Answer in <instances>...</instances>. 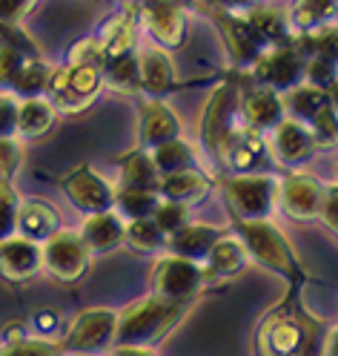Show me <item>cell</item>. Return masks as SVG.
<instances>
[{"label": "cell", "mask_w": 338, "mask_h": 356, "mask_svg": "<svg viewBox=\"0 0 338 356\" xmlns=\"http://www.w3.org/2000/svg\"><path fill=\"white\" fill-rule=\"evenodd\" d=\"M332 322L315 319L301 293H287V299L264 316L258 327L261 356H324V342Z\"/></svg>", "instance_id": "cell-1"}, {"label": "cell", "mask_w": 338, "mask_h": 356, "mask_svg": "<svg viewBox=\"0 0 338 356\" xmlns=\"http://www.w3.org/2000/svg\"><path fill=\"white\" fill-rule=\"evenodd\" d=\"M238 241L244 244L246 259L261 264L264 270L281 276L289 284V293H301V287L312 282L310 270L301 264V259L292 250L289 238L273 225L269 218H255V221H233L230 227Z\"/></svg>", "instance_id": "cell-2"}, {"label": "cell", "mask_w": 338, "mask_h": 356, "mask_svg": "<svg viewBox=\"0 0 338 356\" xmlns=\"http://www.w3.org/2000/svg\"><path fill=\"white\" fill-rule=\"evenodd\" d=\"M195 302H167L158 296H144L138 302L118 310L115 325V345H132V348H155L161 339L178 327L189 307Z\"/></svg>", "instance_id": "cell-3"}, {"label": "cell", "mask_w": 338, "mask_h": 356, "mask_svg": "<svg viewBox=\"0 0 338 356\" xmlns=\"http://www.w3.org/2000/svg\"><path fill=\"white\" fill-rule=\"evenodd\" d=\"M241 127L244 124L238 115V72H235L212 89V95L204 106V115H201V144H204L207 159H212L218 172H223L227 149Z\"/></svg>", "instance_id": "cell-4"}, {"label": "cell", "mask_w": 338, "mask_h": 356, "mask_svg": "<svg viewBox=\"0 0 338 356\" xmlns=\"http://www.w3.org/2000/svg\"><path fill=\"white\" fill-rule=\"evenodd\" d=\"M218 187L233 221L269 218L278 202V178L273 172L255 175H218Z\"/></svg>", "instance_id": "cell-5"}, {"label": "cell", "mask_w": 338, "mask_h": 356, "mask_svg": "<svg viewBox=\"0 0 338 356\" xmlns=\"http://www.w3.org/2000/svg\"><path fill=\"white\" fill-rule=\"evenodd\" d=\"M103 92L101 70L92 66H52L47 98L55 106V113H81Z\"/></svg>", "instance_id": "cell-6"}, {"label": "cell", "mask_w": 338, "mask_h": 356, "mask_svg": "<svg viewBox=\"0 0 338 356\" xmlns=\"http://www.w3.org/2000/svg\"><path fill=\"white\" fill-rule=\"evenodd\" d=\"M246 78L258 86H267L273 92L284 95L292 86L304 83V55L298 52L296 40L281 43V47H264L261 55L253 60Z\"/></svg>", "instance_id": "cell-7"}, {"label": "cell", "mask_w": 338, "mask_h": 356, "mask_svg": "<svg viewBox=\"0 0 338 356\" xmlns=\"http://www.w3.org/2000/svg\"><path fill=\"white\" fill-rule=\"evenodd\" d=\"M204 287H207V282H204L201 264L187 261L181 256H172V253L158 259L152 267V276H149L152 296L167 299V302H195Z\"/></svg>", "instance_id": "cell-8"}, {"label": "cell", "mask_w": 338, "mask_h": 356, "mask_svg": "<svg viewBox=\"0 0 338 356\" xmlns=\"http://www.w3.org/2000/svg\"><path fill=\"white\" fill-rule=\"evenodd\" d=\"M135 20L144 24L161 49H178L187 35V6L181 0H132Z\"/></svg>", "instance_id": "cell-9"}, {"label": "cell", "mask_w": 338, "mask_h": 356, "mask_svg": "<svg viewBox=\"0 0 338 356\" xmlns=\"http://www.w3.org/2000/svg\"><path fill=\"white\" fill-rule=\"evenodd\" d=\"M89 264H92V256H89L81 233H75V230L60 227L58 233H52L40 244V267L49 270V276H55L58 282L72 284V282L83 279Z\"/></svg>", "instance_id": "cell-10"}, {"label": "cell", "mask_w": 338, "mask_h": 356, "mask_svg": "<svg viewBox=\"0 0 338 356\" xmlns=\"http://www.w3.org/2000/svg\"><path fill=\"white\" fill-rule=\"evenodd\" d=\"M118 310L112 307H86L60 339L63 353H106L115 345Z\"/></svg>", "instance_id": "cell-11"}, {"label": "cell", "mask_w": 338, "mask_h": 356, "mask_svg": "<svg viewBox=\"0 0 338 356\" xmlns=\"http://www.w3.org/2000/svg\"><path fill=\"white\" fill-rule=\"evenodd\" d=\"M238 115H241V124L246 129L258 132V136L273 132L287 118L281 95L267 86L253 83L250 78H241V72H238Z\"/></svg>", "instance_id": "cell-12"}, {"label": "cell", "mask_w": 338, "mask_h": 356, "mask_svg": "<svg viewBox=\"0 0 338 356\" xmlns=\"http://www.w3.org/2000/svg\"><path fill=\"white\" fill-rule=\"evenodd\" d=\"M324 202V184L304 170H289L278 178V202L276 207L284 210L292 221H315Z\"/></svg>", "instance_id": "cell-13"}, {"label": "cell", "mask_w": 338, "mask_h": 356, "mask_svg": "<svg viewBox=\"0 0 338 356\" xmlns=\"http://www.w3.org/2000/svg\"><path fill=\"white\" fill-rule=\"evenodd\" d=\"M201 12H207L215 26L223 38V47L230 52V60H233V70L235 72H244L250 70L253 60L261 55V40L255 38L253 26L246 24L244 12H230V9H210V6H201Z\"/></svg>", "instance_id": "cell-14"}, {"label": "cell", "mask_w": 338, "mask_h": 356, "mask_svg": "<svg viewBox=\"0 0 338 356\" xmlns=\"http://www.w3.org/2000/svg\"><path fill=\"white\" fill-rule=\"evenodd\" d=\"M60 190L86 216L106 213V210H112V204H115V187L89 164H81L78 170L66 172L60 178Z\"/></svg>", "instance_id": "cell-15"}, {"label": "cell", "mask_w": 338, "mask_h": 356, "mask_svg": "<svg viewBox=\"0 0 338 356\" xmlns=\"http://www.w3.org/2000/svg\"><path fill=\"white\" fill-rule=\"evenodd\" d=\"M273 152H276V164L287 167V170H301L307 167L312 159H315V152H319V144H315L312 138V132L298 124V121H292V118H284L276 129H273Z\"/></svg>", "instance_id": "cell-16"}, {"label": "cell", "mask_w": 338, "mask_h": 356, "mask_svg": "<svg viewBox=\"0 0 338 356\" xmlns=\"http://www.w3.org/2000/svg\"><path fill=\"white\" fill-rule=\"evenodd\" d=\"M273 159H269V149L264 144V136L241 127L235 132V138L227 149V161H223V172L221 175H255V172H269L273 170Z\"/></svg>", "instance_id": "cell-17"}, {"label": "cell", "mask_w": 338, "mask_h": 356, "mask_svg": "<svg viewBox=\"0 0 338 356\" xmlns=\"http://www.w3.org/2000/svg\"><path fill=\"white\" fill-rule=\"evenodd\" d=\"M138 58V75H141V92L146 98H167L169 92L178 89V75L175 63L167 49L161 47H146L135 52Z\"/></svg>", "instance_id": "cell-18"}, {"label": "cell", "mask_w": 338, "mask_h": 356, "mask_svg": "<svg viewBox=\"0 0 338 356\" xmlns=\"http://www.w3.org/2000/svg\"><path fill=\"white\" fill-rule=\"evenodd\" d=\"M178 136H181V121L169 109V104L164 98H146L141 106V121H138V147L152 149Z\"/></svg>", "instance_id": "cell-19"}, {"label": "cell", "mask_w": 338, "mask_h": 356, "mask_svg": "<svg viewBox=\"0 0 338 356\" xmlns=\"http://www.w3.org/2000/svg\"><path fill=\"white\" fill-rule=\"evenodd\" d=\"M246 261H250V259H246L244 244L238 241V236L233 230H227L212 244V250L207 253L204 264H201V270H204V282L215 284V282L235 279L246 267Z\"/></svg>", "instance_id": "cell-20"}, {"label": "cell", "mask_w": 338, "mask_h": 356, "mask_svg": "<svg viewBox=\"0 0 338 356\" xmlns=\"http://www.w3.org/2000/svg\"><path fill=\"white\" fill-rule=\"evenodd\" d=\"M281 104H284L287 118L298 121L304 127H312L327 109H335V92L321 89V86H312V83H298V86H292L289 92L281 95Z\"/></svg>", "instance_id": "cell-21"}, {"label": "cell", "mask_w": 338, "mask_h": 356, "mask_svg": "<svg viewBox=\"0 0 338 356\" xmlns=\"http://www.w3.org/2000/svg\"><path fill=\"white\" fill-rule=\"evenodd\" d=\"M230 227H212V225H201V221H187L181 230H175L167 236V250L172 256H181L187 261L204 264L207 253L212 250V244L227 233Z\"/></svg>", "instance_id": "cell-22"}, {"label": "cell", "mask_w": 338, "mask_h": 356, "mask_svg": "<svg viewBox=\"0 0 338 356\" xmlns=\"http://www.w3.org/2000/svg\"><path fill=\"white\" fill-rule=\"evenodd\" d=\"M40 270V244L24 236H12L0 244V276L6 282H29Z\"/></svg>", "instance_id": "cell-23"}, {"label": "cell", "mask_w": 338, "mask_h": 356, "mask_svg": "<svg viewBox=\"0 0 338 356\" xmlns=\"http://www.w3.org/2000/svg\"><path fill=\"white\" fill-rule=\"evenodd\" d=\"M124 225L126 221L115 210L86 216L83 227H81V238L86 244L89 256L95 259V256H106L112 250H118L124 244Z\"/></svg>", "instance_id": "cell-24"}, {"label": "cell", "mask_w": 338, "mask_h": 356, "mask_svg": "<svg viewBox=\"0 0 338 356\" xmlns=\"http://www.w3.org/2000/svg\"><path fill=\"white\" fill-rule=\"evenodd\" d=\"M212 187V178L198 170V167H187V170H175L161 175V184H158V195L167 198V202H181L187 207H192L195 202H201Z\"/></svg>", "instance_id": "cell-25"}, {"label": "cell", "mask_w": 338, "mask_h": 356, "mask_svg": "<svg viewBox=\"0 0 338 356\" xmlns=\"http://www.w3.org/2000/svg\"><path fill=\"white\" fill-rule=\"evenodd\" d=\"M60 227H63L60 213L49 202H43V198H26V202H20V207H17V236L43 244Z\"/></svg>", "instance_id": "cell-26"}, {"label": "cell", "mask_w": 338, "mask_h": 356, "mask_svg": "<svg viewBox=\"0 0 338 356\" xmlns=\"http://www.w3.org/2000/svg\"><path fill=\"white\" fill-rule=\"evenodd\" d=\"M244 17H246V24L253 26L255 38L261 40V47H281V43L296 40V32H292V26H289L287 12L278 9V6L258 3L253 9H246Z\"/></svg>", "instance_id": "cell-27"}, {"label": "cell", "mask_w": 338, "mask_h": 356, "mask_svg": "<svg viewBox=\"0 0 338 356\" xmlns=\"http://www.w3.org/2000/svg\"><path fill=\"white\" fill-rule=\"evenodd\" d=\"M135 32H138V20H135L132 6H126L112 20H106L103 29L98 32V38L103 43V52H106V60L135 52Z\"/></svg>", "instance_id": "cell-28"}, {"label": "cell", "mask_w": 338, "mask_h": 356, "mask_svg": "<svg viewBox=\"0 0 338 356\" xmlns=\"http://www.w3.org/2000/svg\"><path fill=\"white\" fill-rule=\"evenodd\" d=\"M161 184V172L152 164L149 149L135 147L121 159V187H135V190H152L158 193Z\"/></svg>", "instance_id": "cell-29"}, {"label": "cell", "mask_w": 338, "mask_h": 356, "mask_svg": "<svg viewBox=\"0 0 338 356\" xmlns=\"http://www.w3.org/2000/svg\"><path fill=\"white\" fill-rule=\"evenodd\" d=\"M58 113L49 104V98H24L17 101V136L24 138H40L43 132H49L55 124Z\"/></svg>", "instance_id": "cell-30"}, {"label": "cell", "mask_w": 338, "mask_h": 356, "mask_svg": "<svg viewBox=\"0 0 338 356\" xmlns=\"http://www.w3.org/2000/svg\"><path fill=\"white\" fill-rule=\"evenodd\" d=\"M335 3L338 0H292V6L287 12L292 32L301 35V32L319 29L321 24H330L335 17Z\"/></svg>", "instance_id": "cell-31"}, {"label": "cell", "mask_w": 338, "mask_h": 356, "mask_svg": "<svg viewBox=\"0 0 338 356\" xmlns=\"http://www.w3.org/2000/svg\"><path fill=\"white\" fill-rule=\"evenodd\" d=\"M101 78H103V86L115 89V92H124V95L141 92V75H138V58H135V52L106 60L101 70Z\"/></svg>", "instance_id": "cell-32"}, {"label": "cell", "mask_w": 338, "mask_h": 356, "mask_svg": "<svg viewBox=\"0 0 338 356\" xmlns=\"http://www.w3.org/2000/svg\"><path fill=\"white\" fill-rule=\"evenodd\" d=\"M152 155V164L158 167V172L167 175V172H175V170H187V167H198V155H195V147L189 141H184L181 136L172 138V141H164L149 149Z\"/></svg>", "instance_id": "cell-33"}, {"label": "cell", "mask_w": 338, "mask_h": 356, "mask_svg": "<svg viewBox=\"0 0 338 356\" xmlns=\"http://www.w3.org/2000/svg\"><path fill=\"white\" fill-rule=\"evenodd\" d=\"M158 204H161V195L152 190L121 187V190H115V204H112V210L124 221H135V218H152Z\"/></svg>", "instance_id": "cell-34"}, {"label": "cell", "mask_w": 338, "mask_h": 356, "mask_svg": "<svg viewBox=\"0 0 338 356\" xmlns=\"http://www.w3.org/2000/svg\"><path fill=\"white\" fill-rule=\"evenodd\" d=\"M124 244H129L135 253H158L167 248V236L158 230L152 218H135L124 225Z\"/></svg>", "instance_id": "cell-35"}, {"label": "cell", "mask_w": 338, "mask_h": 356, "mask_svg": "<svg viewBox=\"0 0 338 356\" xmlns=\"http://www.w3.org/2000/svg\"><path fill=\"white\" fill-rule=\"evenodd\" d=\"M49 75H52V66L43 60V58H29L26 66H24V72H20L15 89H12V95L15 98H43L47 95V89H49Z\"/></svg>", "instance_id": "cell-36"}, {"label": "cell", "mask_w": 338, "mask_h": 356, "mask_svg": "<svg viewBox=\"0 0 338 356\" xmlns=\"http://www.w3.org/2000/svg\"><path fill=\"white\" fill-rule=\"evenodd\" d=\"M0 356H66L55 339H32L26 333H15L9 327V339L0 348Z\"/></svg>", "instance_id": "cell-37"}, {"label": "cell", "mask_w": 338, "mask_h": 356, "mask_svg": "<svg viewBox=\"0 0 338 356\" xmlns=\"http://www.w3.org/2000/svg\"><path fill=\"white\" fill-rule=\"evenodd\" d=\"M17 207L20 195L15 193L12 181H0V244L17 236Z\"/></svg>", "instance_id": "cell-38"}, {"label": "cell", "mask_w": 338, "mask_h": 356, "mask_svg": "<svg viewBox=\"0 0 338 356\" xmlns=\"http://www.w3.org/2000/svg\"><path fill=\"white\" fill-rule=\"evenodd\" d=\"M152 221L164 236H172L175 230H181L189 221V207L181 202H167V198H161V204H158L152 213Z\"/></svg>", "instance_id": "cell-39"}, {"label": "cell", "mask_w": 338, "mask_h": 356, "mask_svg": "<svg viewBox=\"0 0 338 356\" xmlns=\"http://www.w3.org/2000/svg\"><path fill=\"white\" fill-rule=\"evenodd\" d=\"M69 63H72V66H92V70H103L106 52H103L101 38L92 35V38L78 40L75 47L69 49Z\"/></svg>", "instance_id": "cell-40"}, {"label": "cell", "mask_w": 338, "mask_h": 356, "mask_svg": "<svg viewBox=\"0 0 338 356\" xmlns=\"http://www.w3.org/2000/svg\"><path fill=\"white\" fill-rule=\"evenodd\" d=\"M0 49H12V52H24L29 58H40L37 43L17 24H9V20H0Z\"/></svg>", "instance_id": "cell-41"}, {"label": "cell", "mask_w": 338, "mask_h": 356, "mask_svg": "<svg viewBox=\"0 0 338 356\" xmlns=\"http://www.w3.org/2000/svg\"><path fill=\"white\" fill-rule=\"evenodd\" d=\"M29 55L24 52H12V49H0V92L12 95V89L20 78V72H24Z\"/></svg>", "instance_id": "cell-42"}, {"label": "cell", "mask_w": 338, "mask_h": 356, "mask_svg": "<svg viewBox=\"0 0 338 356\" xmlns=\"http://www.w3.org/2000/svg\"><path fill=\"white\" fill-rule=\"evenodd\" d=\"M20 159H24V149H20L17 138H0V181H12Z\"/></svg>", "instance_id": "cell-43"}, {"label": "cell", "mask_w": 338, "mask_h": 356, "mask_svg": "<svg viewBox=\"0 0 338 356\" xmlns=\"http://www.w3.org/2000/svg\"><path fill=\"white\" fill-rule=\"evenodd\" d=\"M319 221L332 236L338 233V184L335 181L324 184V202H321V210H319Z\"/></svg>", "instance_id": "cell-44"}, {"label": "cell", "mask_w": 338, "mask_h": 356, "mask_svg": "<svg viewBox=\"0 0 338 356\" xmlns=\"http://www.w3.org/2000/svg\"><path fill=\"white\" fill-rule=\"evenodd\" d=\"M17 136V98L0 92V138Z\"/></svg>", "instance_id": "cell-45"}, {"label": "cell", "mask_w": 338, "mask_h": 356, "mask_svg": "<svg viewBox=\"0 0 338 356\" xmlns=\"http://www.w3.org/2000/svg\"><path fill=\"white\" fill-rule=\"evenodd\" d=\"M37 0H0V20H9V24H17L20 17H26L35 9Z\"/></svg>", "instance_id": "cell-46"}, {"label": "cell", "mask_w": 338, "mask_h": 356, "mask_svg": "<svg viewBox=\"0 0 338 356\" xmlns=\"http://www.w3.org/2000/svg\"><path fill=\"white\" fill-rule=\"evenodd\" d=\"M35 327L43 333V337H49V333H55L58 330V325H60V314L58 310H49V307H43V310H37L35 314Z\"/></svg>", "instance_id": "cell-47"}, {"label": "cell", "mask_w": 338, "mask_h": 356, "mask_svg": "<svg viewBox=\"0 0 338 356\" xmlns=\"http://www.w3.org/2000/svg\"><path fill=\"white\" fill-rule=\"evenodd\" d=\"M103 356H155L152 348H132V345H112Z\"/></svg>", "instance_id": "cell-48"}]
</instances>
